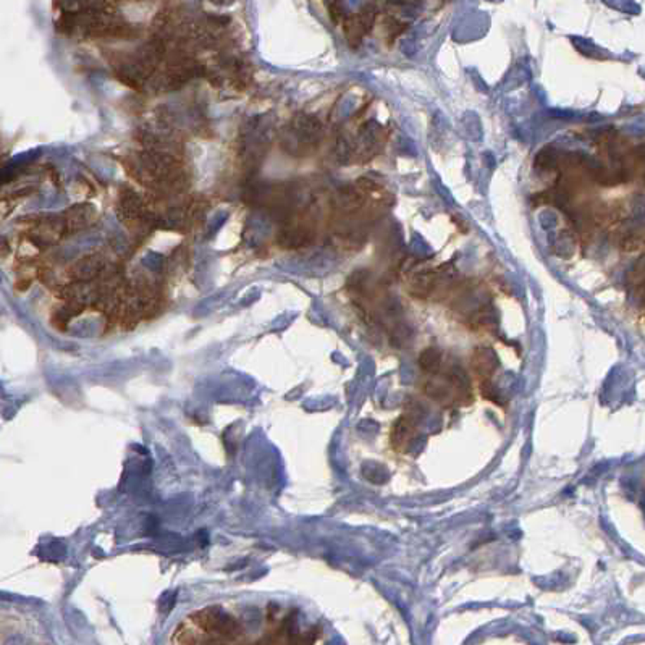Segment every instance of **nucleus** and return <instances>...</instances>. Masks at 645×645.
Listing matches in <instances>:
<instances>
[{
    "label": "nucleus",
    "instance_id": "obj_1",
    "mask_svg": "<svg viewBox=\"0 0 645 645\" xmlns=\"http://www.w3.org/2000/svg\"><path fill=\"white\" fill-rule=\"evenodd\" d=\"M189 621L207 636L224 639L230 644L236 642L243 634V627L236 618H233L219 606H207V608L199 610L189 616Z\"/></svg>",
    "mask_w": 645,
    "mask_h": 645
},
{
    "label": "nucleus",
    "instance_id": "obj_2",
    "mask_svg": "<svg viewBox=\"0 0 645 645\" xmlns=\"http://www.w3.org/2000/svg\"><path fill=\"white\" fill-rule=\"evenodd\" d=\"M421 417H422V413L419 411V406L417 404H414L413 408L406 409V413L400 417L392 430V443H393L395 449L403 452V449H406V447L409 445L411 438H413L417 426H419Z\"/></svg>",
    "mask_w": 645,
    "mask_h": 645
},
{
    "label": "nucleus",
    "instance_id": "obj_3",
    "mask_svg": "<svg viewBox=\"0 0 645 645\" xmlns=\"http://www.w3.org/2000/svg\"><path fill=\"white\" fill-rule=\"evenodd\" d=\"M373 20H376V13L371 10H364L362 13H357L346 18L345 21V34L348 37V42L351 47H357L362 42L369 31H371Z\"/></svg>",
    "mask_w": 645,
    "mask_h": 645
},
{
    "label": "nucleus",
    "instance_id": "obj_4",
    "mask_svg": "<svg viewBox=\"0 0 645 645\" xmlns=\"http://www.w3.org/2000/svg\"><path fill=\"white\" fill-rule=\"evenodd\" d=\"M471 366H473V371L479 376L482 382L490 381L493 372H495L498 367V357L495 355V351L490 348L474 350L473 356H471Z\"/></svg>",
    "mask_w": 645,
    "mask_h": 645
},
{
    "label": "nucleus",
    "instance_id": "obj_5",
    "mask_svg": "<svg viewBox=\"0 0 645 645\" xmlns=\"http://www.w3.org/2000/svg\"><path fill=\"white\" fill-rule=\"evenodd\" d=\"M440 274L442 272H430L429 270V272H419L414 275L409 283V293L414 298H419V300H426V298L432 296L442 283Z\"/></svg>",
    "mask_w": 645,
    "mask_h": 645
},
{
    "label": "nucleus",
    "instance_id": "obj_6",
    "mask_svg": "<svg viewBox=\"0 0 645 645\" xmlns=\"http://www.w3.org/2000/svg\"><path fill=\"white\" fill-rule=\"evenodd\" d=\"M204 632L198 630L191 621L180 625L173 632L172 645H203Z\"/></svg>",
    "mask_w": 645,
    "mask_h": 645
},
{
    "label": "nucleus",
    "instance_id": "obj_7",
    "mask_svg": "<svg viewBox=\"0 0 645 645\" xmlns=\"http://www.w3.org/2000/svg\"><path fill=\"white\" fill-rule=\"evenodd\" d=\"M443 355L437 348H427L419 356V366L427 373H437L442 369Z\"/></svg>",
    "mask_w": 645,
    "mask_h": 645
},
{
    "label": "nucleus",
    "instance_id": "obj_8",
    "mask_svg": "<svg viewBox=\"0 0 645 645\" xmlns=\"http://www.w3.org/2000/svg\"><path fill=\"white\" fill-rule=\"evenodd\" d=\"M558 153L551 149L540 151L539 155L535 157V169L540 172H550L558 169Z\"/></svg>",
    "mask_w": 645,
    "mask_h": 645
},
{
    "label": "nucleus",
    "instance_id": "obj_9",
    "mask_svg": "<svg viewBox=\"0 0 645 645\" xmlns=\"http://www.w3.org/2000/svg\"><path fill=\"white\" fill-rule=\"evenodd\" d=\"M630 167L632 172H639L645 180V144L637 146L630 153Z\"/></svg>",
    "mask_w": 645,
    "mask_h": 645
},
{
    "label": "nucleus",
    "instance_id": "obj_10",
    "mask_svg": "<svg viewBox=\"0 0 645 645\" xmlns=\"http://www.w3.org/2000/svg\"><path fill=\"white\" fill-rule=\"evenodd\" d=\"M385 30H387V37L390 44L397 39V37L406 30V25L403 21H398L397 18H387L385 20Z\"/></svg>",
    "mask_w": 645,
    "mask_h": 645
},
{
    "label": "nucleus",
    "instance_id": "obj_11",
    "mask_svg": "<svg viewBox=\"0 0 645 645\" xmlns=\"http://www.w3.org/2000/svg\"><path fill=\"white\" fill-rule=\"evenodd\" d=\"M631 280L637 285L645 283V257H642L636 265H634L631 272Z\"/></svg>",
    "mask_w": 645,
    "mask_h": 645
}]
</instances>
